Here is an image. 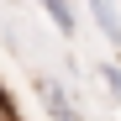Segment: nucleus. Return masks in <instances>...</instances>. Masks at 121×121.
<instances>
[{
    "label": "nucleus",
    "instance_id": "2",
    "mask_svg": "<svg viewBox=\"0 0 121 121\" xmlns=\"http://www.w3.org/2000/svg\"><path fill=\"white\" fill-rule=\"evenodd\" d=\"M90 16H95L100 37H105L111 48H121V5L116 0H90Z\"/></svg>",
    "mask_w": 121,
    "mask_h": 121
},
{
    "label": "nucleus",
    "instance_id": "4",
    "mask_svg": "<svg viewBox=\"0 0 121 121\" xmlns=\"http://www.w3.org/2000/svg\"><path fill=\"white\" fill-rule=\"evenodd\" d=\"M95 74H100V79H105V90H111V95L121 100V69H116V63H100Z\"/></svg>",
    "mask_w": 121,
    "mask_h": 121
},
{
    "label": "nucleus",
    "instance_id": "3",
    "mask_svg": "<svg viewBox=\"0 0 121 121\" xmlns=\"http://www.w3.org/2000/svg\"><path fill=\"white\" fill-rule=\"evenodd\" d=\"M48 21L58 26V37H74L79 32V0H42Z\"/></svg>",
    "mask_w": 121,
    "mask_h": 121
},
{
    "label": "nucleus",
    "instance_id": "1",
    "mask_svg": "<svg viewBox=\"0 0 121 121\" xmlns=\"http://www.w3.org/2000/svg\"><path fill=\"white\" fill-rule=\"evenodd\" d=\"M37 95H42V111H48L53 121H84V116H79V105L69 100V90L58 84V79H37Z\"/></svg>",
    "mask_w": 121,
    "mask_h": 121
}]
</instances>
